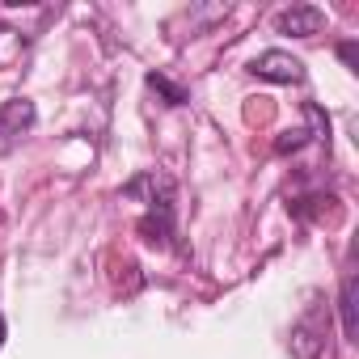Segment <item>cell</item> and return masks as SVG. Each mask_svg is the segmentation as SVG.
I'll return each instance as SVG.
<instances>
[{
	"mask_svg": "<svg viewBox=\"0 0 359 359\" xmlns=\"http://www.w3.org/2000/svg\"><path fill=\"white\" fill-rule=\"evenodd\" d=\"M325 330H330V309L309 304L292 325V355L296 359H317L325 351Z\"/></svg>",
	"mask_w": 359,
	"mask_h": 359,
	"instance_id": "6da1fadb",
	"label": "cell"
},
{
	"mask_svg": "<svg viewBox=\"0 0 359 359\" xmlns=\"http://www.w3.org/2000/svg\"><path fill=\"white\" fill-rule=\"evenodd\" d=\"M173 195H177L173 177H169V173H156V169L135 173L131 182L123 187V199H131V203H148V208H165V203H173Z\"/></svg>",
	"mask_w": 359,
	"mask_h": 359,
	"instance_id": "7a4b0ae2",
	"label": "cell"
},
{
	"mask_svg": "<svg viewBox=\"0 0 359 359\" xmlns=\"http://www.w3.org/2000/svg\"><path fill=\"white\" fill-rule=\"evenodd\" d=\"M34 102H26V97H13V102H0V156L5 152H13L18 144H22V135L34 127Z\"/></svg>",
	"mask_w": 359,
	"mask_h": 359,
	"instance_id": "3957f363",
	"label": "cell"
},
{
	"mask_svg": "<svg viewBox=\"0 0 359 359\" xmlns=\"http://www.w3.org/2000/svg\"><path fill=\"white\" fill-rule=\"evenodd\" d=\"M250 72L262 76V81H275V85H300L304 81V64L296 55H287V51H262L250 64Z\"/></svg>",
	"mask_w": 359,
	"mask_h": 359,
	"instance_id": "277c9868",
	"label": "cell"
},
{
	"mask_svg": "<svg viewBox=\"0 0 359 359\" xmlns=\"http://www.w3.org/2000/svg\"><path fill=\"white\" fill-rule=\"evenodd\" d=\"M135 233L148 241V245H161V250H173L177 241V229H173V203H165V208H148L140 220H135Z\"/></svg>",
	"mask_w": 359,
	"mask_h": 359,
	"instance_id": "5b68a950",
	"label": "cell"
},
{
	"mask_svg": "<svg viewBox=\"0 0 359 359\" xmlns=\"http://www.w3.org/2000/svg\"><path fill=\"white\" fill-rule=\"evenodd\" d=\"M325 26V13L317 9V5H292V9H283L279 18H275V30L279 34H292V39H309V34H317Z\"/></svg>",
	"mask_w": 359,
	"mask_h": 359,
	"instance_id": "8992f818",
	"label": "cell"
},
{
	"mask_svg": "<svg viewBox=\"0 0 359 359\" xmlns=\"http://www.w3.org/2000/svg\"><path fill=\"white\" fill-rule=\"evenodd\" d=\"M338 317H342V338L355 342V334H359V321H355V271L342 275V287H338Z\"/></svg>",
	"mask_w": 359,
	"mask_h": 359,
	"instance_id": "52a82bcc",
	"label": "cell"
},
{
	"mask_svg": "<svg viewBox=\"0 0 359 359\" xmlns=\"http://www.w3.org/2000/svg\"><path fill=\"white\" fill-rule=\"evenodd\" d=\"M330 203H338V199L325 195V191H313V195H296V199L287 203V212H292L296 220H317L321 212H330Z\"/></svg>",
	"mask_w": 359,
	"mask_h": 359,
	"instance_id": "ba28073f",
	"label": "cell"
},
{
	"mask_svg": "<svg viewBox=\"0 0 359 359\" xmlns=\"http://www.w3.org/2000/svg\"><path fill=\"white\" fill-rule=\"evenodd\" d=\"M148 89H152V93H161V97H165V106H187V102H191V93H187L182 85H173L165 72H148Z\"/></svg>",
	"mask_w": 359,
	"mask_h": 359,
	"instance_id": "9c48e42d",
	"label": "cell"
},
{
	"mask_svg": "<svg viewBox=\"0 0 359 359\" xmlns=\"http://www.w3.org/2000/svg\"><path fill=\"white\" fill-rule=\"evenodd\" d=\"M309 140H313V135H309L304 127H296V131H283V135L275 140V152H279V156H287V152H296V148H304Z\"/></svg>",
	"mask_w": 359,
	"mask_h": 359,
	"instance_id": "30bf717a",
	"label": "cell"
},
{
	"mask_svg": "<svg viewBox=\"0 0 359 359\" xmlns=\"http://www.w3.org/2000/svg\"><path fill=\"white\" fill-rule=\"evenodd\" d=\"M338 60H342L346 68H359V47H355V43H342V47H338Z\"/></svg>",
	"mask_w": 359,
	"mask_h": 359,
	"instance_id": "8fae6325",
	"label": "cell"
},
{
	"mask_svg": "<svg viewBox=\"0 0 359 359\" xmlns=\"http://www.w3.org/2000/svg\"><path fill=\"white\" fill-rule=\"evenodd\" d=\"M0 346H5V317H0Z\"/></svg>",
	"mask_w": 359,
	"mask_h": 359,
	"instance_id": "7c38bea8",
	"label": "cell"
}]
</instances>
